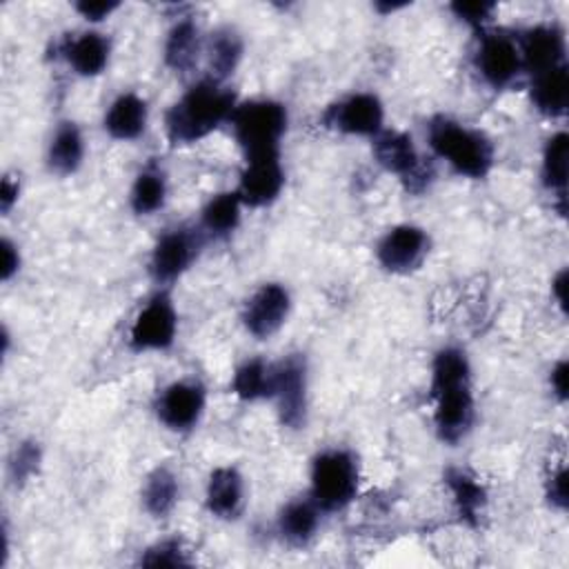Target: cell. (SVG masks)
<instances>
[{"instance_id":"cell-3","label":"cell","mask_w":569,"mask_h":569,"mask_svg":"<svg viewBox=\"0 0 569 569\" xmlns=\"http://www.w3.org/2000/svg\"><path fill=\"white\" fill-rule=\"evenodd\" d=\"M427 140L431 151L460 176L485 178L493 167L491 140L485 133L451 118H433L429 122Z\"/></svg>"},{"instance_id":"cell-32","label":"cell","mask_w":569,"mask_h":569,"mask_svg":"<svg viewBox=\"0 0 569 569\" xmlns=\"http://www.w3.org/2000/svg\"><path fill=\"white\" fill-rule=\"evenodd\" d=\"M451 11L456 13V18H460L469 27H482L491 20L496 4L493 2H453Z\"/></svg>"},{"instance_id":"cell-19","label":"cell","mask_w":569,"mask_h":569,"mask_svg":"<svg viewBox=\"0 0 569 569\" xmlns=\"http://www.w3.org/2000/svg\"><path fill=\"white\" fill-rule=\"evenodd\" d=\"M147 102L136 93H120L104 113V129L116 140H133L147 127Z\"/></svg>"},{"instance_id":"cell-17","label":"cell","mask_w":569,"mask_h":569,"mask_svg":"<svg viewBox=\"0 0 569 569\" xmlns=\"http://www.w3.org/2000/svg\"><path fill=\"white\" fill-rule=\"evenodd\" d=\"M207 509L222 520H233L244 507V480L233 467H218L211 471L204 491Z\"/></svg>"},{"instance_id":"cell-13","label":"cell","mask_w":569,"mask_h":569,"mask_svg":"<svg viewBox=\"0 0 569 569\" xmlns=\"http://www.w3.org/2000/svg\"><path fill=\"white\" fill-rule=\"evenodd\" d=\"M284 187V171L280 164V153H264L244 158V169L240 173L238 196L247 207L271 204Z\"/></svg>"},{"instance_id":"cell-1","label":"cell","mask_w":569,"mask_h":569,"mask_svg":"<svg viewBox=\"0 0 569 569\" xmlns=\"http://www.w3.org/2000/svg\"><path fill=\"white\" fill-rule=\"evenodd\" d=\"M431 396L436 402L433 425L445 442L462 440L476 418L471 367L462 349L445 347L431 367Z\"/></svg>"},{"instance_id":"cell-8","label":"cell","mask_w":569,"mask_h":569,"mask_svg":"<svg viewBox=\"0 0 569 569\" xmlns=\"http://www.w3.org/2000/svg\"><path fill=\"white\" fill-rule=\"evenodd\" d=\"M271 398L276 400L280 422L300 429L307 416V365L300 356H287L273 365Z\"/></svg>"},{"instance_id":"cell-4","label":"cell","mask_w":569,"mask_h":569,"mask_svg":"<svg viewBox=\"0 0 569 569\" xmlns=\"http://www.w3.org/2000/svg\"><path fill=\"white\" fill-rule=\"evenodd\" d=\"M229 124L244 158L280 153V140L287 131V109L276 100L240 102Z\"/></svg>"},{"instance_id":"cell-18","label":"cell","mask_w":569,"mask_h":569,"mask_svg":"<svg viewBox=\"0 0 569 569\" xmlns=\"http://www.w3.org/2000/svg\"><path fill=\"white\" fill-rule=\"evenodd\" d=\"M109 40L98 31L78 33L62 44V58L78 76H98L109 62Z\"/></svg>"},{"instance_id":"cell-24","label":"cell","mask_w":569,"mask_h":569,"mask_svg":"<svg viewBox=\"0 0 569 569\" xmlns=\"http://www.w3.org/2000/svg\"><path fill=\"white\" fill-rule=\"evenodd\" d=\"M240 58H242V38L229 27L216 29L207 42V60H209L211 78L218 82L227 80L240 64Z\"/></svg>"},{"instance_id":"cell-37","label":"cell","mask_w":569,"mask_h":569,"mask_svg":"<svg viewBox=\"0 0 569 569\" xmlns=\"http://www.w3.org/2000/svg\"><path fill=\"white\" fill-rule=\"evenodd\" d=\"M551 387H553V393L565 400L567 398V362L560 360L553 369H551Z\"/></svg>"},{"instance_id":"cell-15","label":"cell","mask_w":569,"mask_h":569,"mask_svg":"<svg viewBox=\"0 0 569 569\" xmlns=\"http://www.w3.org/2000/svg\"><path fill=\"white\" fill-rule=\"evenodd\" d=\"M476 67L482 80L493 89L511 84L522 71L518 42L505 33H485L478 44Z\"/></svg>"},{"instance_id":"cell-25","label":"cell","mask_w":569,"mask_h":569,"mask_svg":"<svg viewBox=\"0 0 569 569\" xmlns=\"http://www.w3.org/2000/svg\"><path fill=\"white\" fill-rule=\"evenodd\" d=\"M240 209L242 200L238 191H222L211 196L200 213L202 229L213 238L229 236L240 222Z\"/></svg>"},{"instance_id":"cell-23","label":"cell","mask_w":569,"mask_h":569,"mask_svg":"<svg viewBox=\"0 0 569 569\" xmlns=\"http://www.w3.org/2000/svg\"><path fill=\"white\" fill-rule=\"evenodd\" d=\"M531 100L545 116L558 118L567 111L569 102V71L567 64L533 76Z\"/></svg>"},{"instance_id":"cell-14","label":"cell","mask_w":569,"mask_h":569,"mask_svg":"<svg viewBox=\"0 0 569 569\" xmlns=\"http://www.w3.org/2000/svg\"><path fill=\"white\" fill-rule=\"evenodd\" d=\"M289 309H291V298L282 284L278 282L262 284L244 302V309H242L244 329L260 340L269 338L284 325Z\"/></svg>"},{"instance_id":"cell-33","label":"cell","mask_w":569,"mask_h":569,"mask_svg":"<svg viewBox=\"0 0 569 569\" xmlns=\"http://www.w3.org/2000/svg\"><path fill=\"white\" fill-rule=\"evenodd\" d=\"M38 460H40V451L33 442H22L18 449H16V456L11 460V478L18 482V480H24L29 478L36 467H38Z\"/></svg>"},{"instance_id":"cell-30","label":"cell","mask_w":569,"mask_h":569,"mask_svg":"<svg viewBox=\"0 0 569 569\" xmlns=\"http://www.w3.org/2000/svg\"><path fill=\"white\" fill-rule=\"evenodd\" d=\"M542 180L551 191H558L560 200H565L567 187V133L558 131L547 140L542 153Z\"/></svg>"},{"instance_id":"cell-34","label":"cell","mask_w":569,"mask_h":569,"mask_svg":"<svg viewBox=\"0 0 569 569\" xmlns=\"http://www.w3.org/2000/svg\"><path fill=\"white\" fill-rule=\"evenodd\" d=\"M73 7H76V11H78L84 20H89V22H100V20L109 18V16L120 7V2H89V0H84V2H76Z\"/></svg>"},{"instance_id":"cell-27","label":"cell","mask_w":569,"mask_h":569,"mask_svg":"<svg viewBox=\"0 0 569 569\" xmlns=\"http://www.w3.org/2000/svg\"><path fill=\"white\" fill-rule=\"evenodd\" d=\"M271 387H273V365L264 362L262 358H251L242 362L231 380V391L240 400H262L271 398Z\"/></svg>"},{"instance_id":"cell-7","label":"cell","mask_w":569,"mask_h":569,"mask_svg":"<svg viewBox=\"0 0 569 569\" xmlns=\"http://www.w3.org/2000/svg\"><path fill=\"white\" fill-rule=\"evenodd\" d=\"M178 313L167 293H156L133 318L129 331V345L136 351H162L176 340Z\"/></svg>"},{"instance_id":"cell-12","label":"cell","mask_w":569,"mask_h":569,"mask_svg":"<svg viewBox=\"0 0 569 569\" xmlns=\"http://www.w3.org/2000/svg\"><path fill=\"white\" fill-rule=\"evenodd\" d=\"M427 251L429 238L425 229L416 224H398L389 229L376 247L378 262L391 273L416 271L422 264Z\"/></svg>"},{"instance_id":"cell-2","label":"cell","mask_w":569,"mask_h":569,"mask_svg":"<svg viewBox=\"0 0 569 569\" xmlns=\"http://www.w3.org/2000/svg\"><path fill=\"white\" fill-rule=\"evenodd\" d=\"M236 107L238 102L231 89L213 78L200 80L167 111V136L171 144L198 142L220 124L229 122Z\"/></svg>"},{"instance_id":"cell-31","label":"cell","mask_w":569,"mask_h":569,"mask_svg":"<svg viewBox=\"0 0 569 569\" xmlns=\"http://www.w3.org/2000/svg\"><path fill=\"white\" fill-rule=\"evenodd\" d=\"M140 562L147 567H182L189 565V558L180 540H162L147 549Z\"/></svg>"},{"instance_id":"cell-28","label":"cell","mask_w":569,"mask_h":569,"mask_svg":"<svg viewBox=\"0 0 569 569\" xmlns=\"http://www.w3.org/2000/svg\"><path fill=\"white\" fill-rule=\"evenodd\" d=\"M167 200V178L164 171L158 164H147L138 176L131 187V209L138 216H151L158 211Z\"/></svg>"},{"instance_id":"cell-10","label":"cell","mask_w":569,"mask_h":569,"mask_svg":"<svg viewBox=\"0 0 569 569\" xmlns=\"http://www.w3.org/2000/svg\"><path fill=\"white\" fill-rule=\"evenodd\" d=\"M325 124L347 136H378L385 122V109L378 96L360 91L331 104L325 116Z\"/></svg>"},{"instance_id":"cell-35","label":"cell","mask_w":569,"mask_h":569,"mask_svg":"<svg viewBox=\"0 0 569 569\" xmlns=\"http://www.w3.org/2000/svg\"><path fill=\"white\" fill-rule=\"evenodd\" d=\"M549 500L560 509H565V505H567V471H565V467H560L549 478Z\"/></svg>"},{"instance_id":"cell-36","label":"cell","mask_w":569,"mask_h":569,"mask_svg":"<svg viewBox=\"0 0 569 569\" xmlns=\"http://www.w3.org/2000/svg\"><path fill=\"white\" fill-rule=\"evenodd\" d=\"M20 269V253L11 240H2V280H9Z\"/></svg>"},{"instance_id":"cell-5","label":"cell","mask_w":569,"mask_h":569,"mask_svg":"<svg viewBox=\"0 0 569 569\" xmlns=\"http://www.w3.org/2000/svg\"><path fill=\"white\" fill-rule=\"evenodd\" d=\"M358 478V462L349 451H322L311 465V498L325 511L342 509L356 498Z\"/></svg>"},{"instance_id":"cell-11","label":"cell","mask_w":569,"mask_h":569,"mask_svg":"<svg viewBox=\"0 0 569 569\" xmlns=\"http://www.w3.org/2000/svg\"><path fill=\"white\" fill-rule=\"evenodd\" d=\"M204 387L196 380H176L167 385L156 400L158 420L171 431L193 429L204 413Z\"/></svg>"},{"instance_id":"cell-16","label":"cell","mask_w":569,"mask_h":569,"mask_svg":"<svg viewBox=\"0 0 569 569\" xmlns=\"http://www.w3.org/2000/svg\"><path fill=\"white\" fill-rule=\"evenodd\" d=\"M520 60L522 69L531 76L556 69L565 64V33L556 24H536L520 36Z\"/></svg>"},{"instance_id":"cell-29","label":"cell","mask_w":569,"mask_h":569,"mask_svg":"<svg viewBox=\"0 0 569 569\" xmlns=\"http://www.w3.org/2000/svg\"><path fill=\"white\" fill-rule=\"evenodd\" d=\"M178 493H180V487H178L176 473L167 467H158L147 476L144 487H142L144 509L153 518H162L176 507Z\"/></svg>"},{"instance_id":"cell-9","label":"cell","mask_w":569,"mask_h":569,"mask_svg":"<svg viewBox=\"0 0 569 569\" xmlns=\"http://www.w3.org/2000/svg\"><path fill=\"white\" fill-rule=\"evenodd\" d=\"M200 244H202L200 236L191 229L176 227L164 231L151 251V260H149L151 278L158 284H169L178 280L198 258Z\"/></svg>"},{"instance_id":"cell-20","label":"cell","mask_w":569,"mask_h":569,"mask_svg":"<svg viewBox=\"0 0 569 569\" xmlns=\"http://www.w3.org/2000/svg\"><path fill=\"white\" fill-rule=\"evenodd\" d=\"M200 51H202V42H200L198 24L189 18L178 20L171 27L164 42L167 67L173 69L176 73H189L196 67Z\"/></svg>"},{"instance_id":"cell-26","label":"cell","mask_w":569,"mask_h":569,"mask_svg":"<svg viewBox=\"0 0 569 569\" xmlns=\"http://www.w3.org/2000/svg\"><path fill=\"white\" fill-rule=\"evenodd\" d=\"M445 480H447V487L451 491V498H453V505H456L460 518L469 525H476L480 520V513L487 502L482 485L471 473H467L462 469H449Z\"/></svg>"},{"instance_id":"cell-22","label":"cell","mask_w":569,"mask_h":569,"mask_svg":"<svg viewBox=\"0 0 569 569\" xmlns=\"http://www.w3.org/2000/svg\"><path fill=\"white\" fill-rule=\"evenodd\" d=\"M84 158V140L76 122H60L51 136L49 151H47V162L49 169L58 176H69L73 173Z\"/></svg>"},{"instance_id":"cell-6","label":"cell","mask_w":569,"mask_h":569,"mask_svg":"<svg viewBox=\"0 0 569 569\" xmlns=\"http://www.w3.org/2000/svg\"><path fill=\"white\" fill-rule=\"evenodd\" d=\"M373 158L382 169L396 173L411 193L425 191L433 178V169L422 162L411 136L402 131L382 129L373 136Z\"/></svg>"},{"instance_id":"cell-21","label":"cell","mask_w":569,"mask_h":569,"mask_svg":"<svg viewBox=\"0 0 569 569\" xmlns=\"http://www.w3.org/2000/svg\"><path fill=\"white\" fill-rule=\"evenodd\" d=\"M320 507L313 498H296L278 516V531L291 545L309 542L320 525Z\"/></svg>"},{"instance_id":"cell-38","label":"cell","mask_w":569,"mask_h":569,"mask_svg":"<svg viewBox=\"0 0 569 569\" xmlns=\"http://www.w3.org/2000/svg\"><path fill=\"white\" fill-rule=\"evenodd\" d=\"M18 191H20L18 182L7 176V178L2 180V189H0V207H2L4 213H9V209H11L13 202L18 200Z\"/></svg>"},{"instance_id":"cell-39","label":"cell","mask_w":569,"mask_h":569,"mask_svg":"<svg viewBox=\"0 0 569 569\" xmlns=\"http://www.w3.org/2000/svg\"><path fill=\"white\" fill-rule=\"evenodd\" d=\"M565 282H567V273L560 271L558 278H556L553 284H551V289L556 291V298H558V305H560V307H565Z\"/></svg>"}]
</instances>
